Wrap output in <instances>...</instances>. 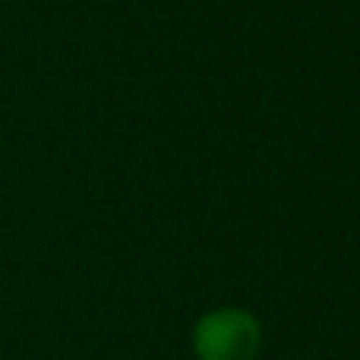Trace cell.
<instances>
[{
	"label": "cell",
	"mask_w": 360,
	"mask_h": 360,
	"mask_svg": "<svg viewBox=\"0 0 360 360\" xmlns=\"http://www.w3.org/2000/svg\"><path fill=\"white\" fill-rule=\"evenodd\" d=\"M199 360H253L259 351V323L247 310H215L193 332Z\"/></svg>",
	"instance_id": "cell-1"
}]
</instances>
